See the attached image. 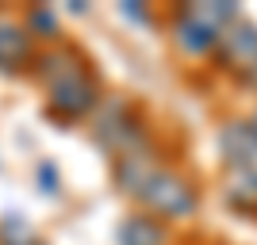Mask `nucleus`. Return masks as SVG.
Returning a JSON list of instances; mask_svg holds the SVG:
<instances>
[{"mask_svg": "<svg viewBox=\"0 0 257 245\" xmlns=\"http://www.w3.org/2000/svg\"><path fill=\"white\" fill-rule=\"evenodd\" d=\"M39 65H54V73L46 77V92H50V107L62 119H85L92 107H96L100 85L88 62H81V54L65 46L62 58L58 54H46L39 58Z\"/></svg>", "mask_w": 257, "mask_h": 245, "instance_id": "obj_1", "label": "nucleus"}, {"mask_svg": "<svg viewBox=\"0 0 257 245\" xmlns=\"http://www.w3.org/2000/svg\"><path fill=\"white\" fill-rule=\"evenodd\" d=\"M135 199L146 203V214H154V218H188L200 207L196 188L173 169H154L135 192Z\"/></svg>", "mask_w": 257, "mask_h": 245, "instance_id": "obj_2", "label": "nucleus"}, {"mask_svg": "<svg viewBox=\"0 0 257 245\" xmlns=\"http://www.w3.org/2000/svg\"><path fill=\"white\" fill-rule=\"evenodd\" d=\"M234 23V8L230 4H188L177 16V46L184 54H211L223 39V31Z\"/></svg>", "mask_w": 257, "mask_h": 245, "instance_id": "obj_3", "label": "nucleus"}, {"mask_svg": "<svg viewBox=\"0 0 257 245\" xmlns=\"http://www.w3.org/2000/svg\"><path fill=\"white\" fill-rule=\"evenodd\" d=\"M92 138L107 149V153H115V157H127V153H139V146L146 142V130H142L139 115H135V107L131 104H107L104 111L96 115V127H92Z\"/></svg>", "mask_w": 257, "mask_h": 245, "instance_id": "obj_4", "label": "nucleus"}, {"mask_svg": "<svg viewBox=\"0 0 257 245\" xmlns=\"http://www.w3.org/2000/svg\"><path fill=\"white\" fill-rule=\"evenodd\" d=\"M219 62L230 73L253 77L257 73V27L253 23H230L219 39Z\"/></svg>", "mask_w": 257, "mask_h": 245, "instance_id": "obj_5", "label": "nucleus"}, {"mask_svg": "<svg viewBox=\"0 0 257 245\" xmlns=\"http://www.w3.org/2000/svg\"><path fill=\"white\" fill-rule=\"evenodd\" d=\"M219 149L230 169H257V127L253 123H226L219 130Z\"/></svg>", "mask_w": 257, "mask_h": 245, "instance_id": "obj_6", "label": "nucleus"}, {"mask_svg": "<svg viewBox=\"0 0 257 245\" xmlns=\"http://www.w3.org/2000/svg\"><path fill=\"white\" fill-rule=\"evenodd\" d=\"M31 62V31L20 23H0V69L4 73H20Z\"/></svg>", "mask_w": 257, "mask_h": 245, "instance_id": "obj_7", "label": "nucleus"}, {"mask_svg": "<svg viewBox=\"0 0 257 245\" xmlns=\"http://www.w3.org/2000/svg\"><path fill=\"white\" fill-rule=\"evenodd\" d=\"M119 245H169V230L154 214H131L119 226Z\"/></svg>", "mask_w": 257, "mask_h": 245, "instance_id": "obj_8", "label": "nucleus"}, {"mask_svg": "<svg viewBox=\"0 0 257 245\" xmlns=\"http://www.w3.org/2000/svg\"><path fill=\"white\" fill-rule=\"evenodd\" d=\"M226 199L242 211H257V169H234L226 184Z\"/></svg>", "mask_w": 257, "mask_h": 245, "instance_id": "obj_9", "label": "nucleus"}, {"mask_svg": "<svg viewBox=\"0 0 257 245\" xmlns=\"http://www.w3.org/2000/svg\"><path fill=\"white\" fill-rule=\"evenodd\" d=\"M0 245H35L31 226L23 218H16V214H4L0 218Z\"/></svg>", "mask_w": 257, "mask_h": 245, "instance_id": "obj_10", "label": "nucleus"}, {"mask_svg": "<svg viewBox=\"0 0 257 245\" xmlns=\"http://www.w3.org/2000/svg\"><path fill=\"white\" fill-rule=\"evenodd\" d=\"M253 127H257V119H253Z\"/></svg>", "mask_w": 257, "mask_h": 245, "instance_id": "obj_11", "label": "nucleus"}]
</instances>
